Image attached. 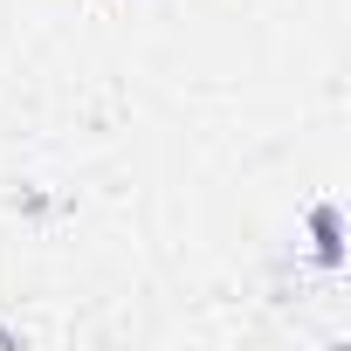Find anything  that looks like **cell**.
<instances>
[{"label": "cell", "mask_w": 351, "mask_h": 351, "mask_svg": "<svg viewBox=\"0 0 351 351\" xmlns=\"http://www.w3.org/2000/svg\"><path fill=\"white\" fill-rule=\"evenodd\" d=\"M310 228H317V255H324V262H337V255H344V241H337V207H317V221H310Z\"/></svg>", "instance_id": "obj_1"}]
</instances>
